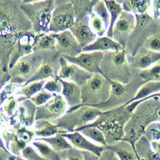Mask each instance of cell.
Here are the masks:
<instances>
[{
  "label": "cell",
  "mask_w": 160,
  "mask_h": 160,
  "mask_svg": "<svg viewBox=\"0 0 160 160\" xmlns=\"http://www.w3.org/2000/svg\"><path fill=\"white\" fill-rule=\"evenodd\" d=\"M52 98H53L52 93H50L43 89L42 91H40L39 93H37L35 96H33L31 99H30V101H31L35 106L40 107V106H42V105L46 104Z\"/></svg>",
  "instance_id": "cell-29"
},
{
  "label": "cell",
  "mask_w": 160,
  "mask_h": 160,
  "mask_svg": "<svg viewBox=\"0 0 160 160\" xmlns=\"http://www.w3.org/2000/svg\"><path fill=\"white\" fill-rule=\"evenodd\" d=\"M108 149L117 155L119 160H139L136 154V149L132 147L130 143L127 142H118L113 144L112 146L108 145Z\"/></svg>",
  "instance_id": "cell-15"
},
{
  "label": "cell",
  "mask_w": 160,
  "mask_h": 160,
  "mask_svg": "<svg viewBox=\"0 0 160 160\" xmlns=\"http://www.w3.org/2000/svg\"><path fill=\"white\" fill-rule=\"evenodd\" d=\"M53 35L56 38V47L64 53L63 56L73 57L81 53L82 47L79 45L70 30L60 33H53Z\"/></svg>",
  "instance_id": "cell-10"
},
{
  "label": "cell",
  "mask_w": 160,
  "mask_h": 160,
  "mask_svg": "<svg viewBox=\"0 0 160 160\" xmlns=\"http://www.w3.org/2000/svg\"><path fill=\"white\" fill-rule=\"evenodd\" d=\"M158 130H160V125H159V127H158Z\"/></svg>",
  "instance_id": "cell-44"
},
{
  "label": "cell",
  "mask_w": 160,
  "mask_h": 160,
  "mask_svg": "<svg viewBox=\"0 0 160 160\" xmlns=\"http://www.w3.org/2000/svg\"><path fill=\"white\" fill-rule=\"evenodd\" d=\"M81 89L82 104L80 106L96 107L97 105L107 102L111 96L110 80L102 74H93L92 77L83 85Z\"/></svg>",
  "instance_id": "cell-1"
},
{
  "label": "cell",
  "mask_w": 160,
  "mask_h": 160,
  "mask_svg": "<svg viewBox=\"0 0 160 160\" xmlns=\"http://www.w3.org/2000/svg\"><path fill=\"white\" fill-rule=\"evenodd\" d=\"M146 50L154 52H160V33H156L147 38L145 42Z\"/></svg>",
  "instance_id": "cell-31"
},
{
  "label": "cell",
  "mask_w": 160,
  "mask_h": 160,
  "mask_svg": "<svg viewBox=\"0 0 160 160\" xmlns=\"http://www.w3.org/2000/svg\"><path fill=\"white\" fill-rule=\"evenodd\" d=\"M34 48L39 50H50L56 48V38L54 37L53 33L42 34L36 40Z\"/></svg>",
  "instance_id": "cell-25"
},
{
  "label": "cell",
  "mask_w": 160,
  "mask_h": 160,
  "mask_svg": "<svg viewBox=\"0 0 160 160\" xmlns=\"http://www.w3.org/2000/svg\"><path fill=\"white\" fill-rule=\"evenodd\" d=\"M54 1L24 2L20 9L29 19L35 32L45 34L48 32L52 14L55 9Z\"/></svg>",
  "instance_id": "cell-2"
},
{
  "label": "cell",
  "mask_w": 160,
  "mask_h": 160,
  "mask_svg": "<svg viewBox=\"0 0 160 160\" xmlns=\"http://www.w3.org/2000/svg\"><path fill=\"white\" fill-rule=\"evenodd\" d=\"M46 81L33 82L29 84H25V86L21 89L22 98L21 99H31L37 93L44 89V85Z\"/></svg>",
  "instance_id": "cell-26"
},
{
  "label": "cell",
  "mask_w": 160,
  "mask_h": 160,
  "mask_svg": "<svg viewBox=\"0 0 160 160\" xmlns=\"http://www.w3.org/2000/svg\"><path fill=\"white\" fill-rule=\"evenodd\" d=\"M105 5H106L107 10L109 12V16H110V25L108 28V35L107 36L111 38V34H112V30L118 18L120 17L124 11L123 5L122 3H119L117 1H104Z\"/></svg>",
  "instance_id": "cell-18"
},
{
  "label": "cell",
  "mask_w": 160,
  "mask_h": 160,
  "mask_svg": "<svg viewBox=\"0 0 160 160\" xmlns=\"http://www.w3.org/2000/svg\"><path fill=\"white\" fill-rule=\"evenodd\" d=\"M98 160H119V158L112 150L106 148L98 157Z\"/></svg>",
  "instance_id": "cell-36"
},
{
  "label": "cell",
  "mask_w": 160,
  "mask_h": 160,
  "mask_svg": "<svg viewBox=\"0 0 160 160\" xmlns=\"http://www.w3.org/2000/svg\"><path fill=\"white\" fill-rule=\"evenodd\" d=\"M123 8L125 9L126 7L127 12L132 11L135 13V15H140V14H145L147 13L148 9L152 5V2L146 1V0H142V1H138V0H132V1H125L122 2Z\"/></svg>",
  "instance_id": "cell-24"
},
{
  "label": "cell",
  "mask_w": 160,
  "mask_h": 160,
  "mask_svg": "<svg viewBox=\"0 0 160 160\" xmlns=\"http://www.w3.org/2000/svg\"><path fill=\"white\" fill-rule=\"evenodd\" d=\"M135 18H136V25H138L140 28H143L151 20V16L148 13L135 15Z\"/></svg>",
  "instance_id": "cell-35"
},
{
  "label": "cell",
  "mask_w": 160,
  "mask_h": 160,
  "mask_svg": "<svg viewBox=\"0 0 160 160\" xmlns=\"http://www.w3.org/2000/svg\"><path fill=\"white\" fill-rule=\"evenodd\" d=\"M145 134L147 135V137L150 140H153V141H160V130H158L157 128L148 127Z\"/></svg>",
  "instance_id": "cell-37"
},
{
  "label": "cell",
  "mask_w": 160,
  "mask_h": 160,
  "mask_svg": "<svg viewBox=\"0 0 160 160\" xmlns=\"http://www.w3.org/2000/svg\"><path fill=\"white\" fill-rule=\"evenodd\" d=\"M32 144H33V146L38 150V153L41 155L45 160H62L61 157L59 156L58 152L55 151L52 147H50L46 142L43 141V140L41 139L34 140Z\"/></svg>",
  "instance_id": "cell-20"
},
{
  "label": "cell",
  "mask_w": 160,
  "mask_h": 160,
  "mask_svg": "<svg viewBox=\"0 0 160 160\" xmlns=\"http://www.w3.org/2000/svg\"><path fill=\"white\" fill-rule=\"evenodd\" d=\"M63 160H64V159H63Z\"/></svg>",
  "instance_id": "cell-45"
},
{
  "label": "cell",
  "mask_w": 160,
  "mask_h": 160,
  "mask_svg": "<svg viewBox=\"0 0 160 160\" xmlns=\"http://www.w3.org/2000/svg\"><path fill=\"white\" fill-rule=\"evenodd\" d=\"M92 75L93 74L88 73L77 65L68 62L64 57L60 58V69L57 76L59 79L74 82L82 87L92 77Z\"/></svg>",
  "instance_id": "cell-6"
},
{
  "label": "cell",
  "mask_w": 160,
  "mask_h": 160,
  "mask_svg": "<svg viewBox=\"0 0 160 160\" xmlns=\"http://www.w3.org/2000/svg\"><path fill=\"white\" fill-rule=\"evenodd\" d=\"M110 80V84H111V96L113 98H120L123 97V95L127 91V85L123 84L120 81H116V80Z\"/></svg>",
  "instance_id": "cell-28"
},
{
  "label": "cell",
  "mask_w": 160,
  "mask_h": 160,
  "mask_svg": "<svg viewBox=\"0 0 160 160\" xmlns=\"http://www.w3.org/2000/svg\"><path fill=\"white\" fill-rule=\"evenodd\" d=\"M34 135H35L34 131H30V130H28L27 128H25V127H22V128L18 129L17 132H16L17 138L19 140H21V141L24 142V143L30 141V140L33 138Z\"/></svg>",
  "instance_id": "cell-34"
},
{
  "label": "cell",
  "mask_w": 160,
  "mask_h": 160,
  "mask_svg": "<svg viewBox=\"0 0 160 160\" xmlns=\"http://www.w3.org/2000/svg\"><path fill=\"white\" fill-rule=\"evenodd\" d=\"M41 58L35 55H26L18 60L15 66L11 69L12 74L16 77H21L22 79H30L36 73L41 66ZM27 80V81H28Z\"/></svg>",
  "instance_id": "cell-8"
},
{
  "label": "cell",
  "mask_w": 160,
  "mask_h": 160,
  "mask_svg": "<svg viewBox=\"0 0 160 160\" xmlns=\"http://www.w3.org/2000/svg\"><path fill=\"white\" fill-rule=\"evenodd\" d=\"M140 78L145 83L150 81H160V61L154 64L152 67L142 70L140 72Z\"/></svg>",
  "instance_id": "cell-27"
},
{
  "label": "cell",
  "mask_w": 160,
  "mask_h": 160,
  "mask_svg": "<svg viewBox=\"0 0 160 160\" xmlns=\"http://www.w3.org/2000/svg\"><path fill=\"white\" fill-rule=\"evenodd\" d=\"M89 26L97 36L103 37L105 32L107 31V27L109 28V23L105 21L102 17H100L98 14L92 12L89 18Z\"/></svg>",
  "instance_id": "cell-22"
},
{
  "label": "cell",
  "mask_w": 160,
  "mask_h": 160,
  "mask_svg": "<svg viewBox=\"0 0 160 160\" xmlns=\"http://www.w3.org/2000/svg\"><path fill=\"white\" fill-rule=\"evenodd\" d=\"M135 24H136V18L134 15H132L130 12L123 11L114 25L111 38L124 47L128 36L135 27Z\"/></svg>",
  "instance_id": "cell-7"
},
{
  "label": "cell",
  "mask_w": 160,
  "mask_h": 160,
  "mask_svg": "<svg viewBox=\"0 0 160 160\" xmlns=\"http://www.w3.org/2000/svg\"><path fill=\"white\" fill-rule=\"evenodd\" d=\"M75 131L81 132L84 135V136H86L88 139H90V140H92V141L98 143L100 146H103V147H106V148L108 146L104 133L98 127L86 125V126H83V127H80V128L76 129Z\"/></svg>",
  "instance_id": "cell-17"
},
{
  "label": "cell",
  "mask_w": 160,
  "mask_h": 160,
  "mask_svg": "<svg viewBox=\"0 0 160 160\" xmlns=\"http://www.w3.org/2000/svg\"><path fill=\"white\" fill-rule=\"evenodd\" d=\"M160 92V81H150L144 83L141 87L139 88L138 92L135 94V96L127 101L126 104L122 105V106H127V105L137 102V101H145V100H148L150 97H152L153 95L157 94Z\"/></svg>",
  "instance_id": "cell-14"
},
{
  "label": "cell",
  "mask_w": 160,
  "mask_h": 160,
  "mask_svg": "<svg viewBox=\"0 0 160 160\" xmlns=\"http://www.w3.org/2000/svg\"><path fill=\"white\" fill-rule=\"evenodd\" d=\"M152 97H155V98H157V99H160V92L157 93V94H155V95H153ZM150 98H151V97H150Z\"/></svg>",
  "instance_id": "cell-42"
},
{
  "label": "cell",
  "mask_w": 160,
  "mask_h": 160,
  "mask_svg": "<svg viewBox=\"0 0 160 160\" xmlns=\"http://www.w3.org/2000/svg\"><path fill=\"white\" fill-rule=\"evenodd\" d=\"M41 124V128L36 130L35 135L40 138H48V137H52L54 135L57 134H64L67 133L66 129H63L62 127H59L58 125H54L52 123H50L49 121H40Z\"/></svg>",
  "instance_id": "cell-19"
},
{
  "label": "cell",
  "mask_w": 160,
  "mask_h": 160,
  "mask_svg": "<svg viewBox=\"0 0 160 160\" xmlns=\"http://www.w3.org/2000/svg\"><path fill=\"white\" fill-rule=\"evenodd\" d=\"M124 47L121 44L115 41L114 39L108 36L98 37L93 43L82 49V52H117L123 50Z\"/></svg>",
  "instance_id": "cell-13"
},
{
  "label": "cell",
  "mask_w": 160,
  "mask_h": 160,
  "mask_svg": "<svg viewBox=\"0 0 160 160\" xmlns=\"http://www.w3.org/2000/svg\"><path fill=\"white\" fill-rule=\"evenodd\" d=\"M152 146L154 148V152H156L157 154L160 155V142H152Z\"/></svg>",
  "instance_id": "cell-41"
},
{
  "label": "cell",
  "mask_w": 160,
  "mask_h": 160,
  "mask_svg": "<svg viewBox=\"0 0 160 160\" xmlns=\"http://www.w3.org/2000/svg\"><path fill=\"white\" fill-rule=\"evenodd\" d=\"M88 24L84 19L76 20L75 24L70 29V32L77 40V42L82 47V49L93 43L97 39V35L92 31V29L90 28Z\"/></svg>",
  "instance_id": "cell-11"
},
{
  "label": "cell",
  "mask_w": 160,
  "mask_h": 160,
  "mask_svg": "<svg viewBox=\"0 0 160 160\" xmlns=\"http://www.w3.org/2000/svg\"><path fill=\"white\" fill-rule=\"evenodd\" d=\"M76 22L74 6L71 2H65L56 6L53 11L48 32L60 33L70 30Z\"/></svg>",
  "instance_id": "cell-3"
},
{
  "label": "cell",
  "mask_w": 160,
  "mask_h": 160,
  "mask_svg": "<svg viewBox=\"0 0 160 160\" xmlns=\"http://www.w3.org/2000/svg\"><path fill=\"white\" fill-rule=\"evenodd\" d=\"M44 142H46L50 147H52L56 152L65 151V150L72 149V145L68 140L63 136V134H57L52 137L42 138Z\"/></svg>",
  "instance_id": "cell-21"
},
{
  "label": "cell",
  "mask_w": 160,
  "mask_h": 160,
  "mask_svg": "<svg viewBox=\"0 0 160 160\" xmlns=\"http://www.w3.org/2000/svg\"><path fill=\"white\" fill-rule=\"evenodd\" d=\"M67 160H85L82 153L80 152H72L71 154L68 155Z\"/></svg>",
  "instance_id": "cell-40"
},
{
  "label": "cell",
  "mask_w": 160,
  "mask_h": 160,
  "mask_svg": "<svg viewBox=\"0 0 160 160\" xmlns=\"http://www.w3.org/2000/svg\"><path fill=\"white\" fill-rule=\"evenodd\" d=\"M22 156L26 160H45L41 155L31 146H26L22 150Z\"/></svg>",
  "instance_id": "cell-33"
},
{
  "label": "cell",
  "mask_w": 160,
  "mask_h": 160,
  "mask_svg": "<svg viewBox=\"0 0 160 160\" xmlns=\"http://www.w3.org/2000/svg\"><path fill=\"white\" fill-rule=\"evenodd\" d=\"M16 160H26V159L21 158V157H16Z\"/></svg>",
  "instance_id": "cell-43"
},
{
  "label": "cell",
  "mask_w": 160,
  "mask_h": 160,
  "mask_svg": "<svg viewBox=\"0 0 160 160\" xmlns=\"http://www.w3.org/2000/svg\"><path fill=\"white\" fill-rule=\"evenodd\" d=\"M55 77V71L53 67L49 63H43L40 68L36 71L33 76L30 78L25 84L33 83V82H39V81H45L44 79H49Z\"/></svg>",
  "instance_id": "cell-23"
},
{
  "label": "cell",
  "mask_w": 160,
  "mask_h": 160,
  "mask_svg": "<svg viewBox=\"0 0 160 160\" xmlns=\"http://www.w3.org/2000/svg\"><path fill=\"white\" fill-rule=\"evenodd\" d=\"M68 62L77 65L78 67L87 71L90 74H102L106 76L101 68L102 60L104 59V53L103 52H81L76 56H63ZM107 77V76H106Z\"/></svg>",
  "instance_id": "cell-4"
},
{
  "label": "cell",
  "mask_w": 160,
  "mask_h": 160,
  "mask_svg": "<svg viewBox=\"0 0 160 160\" xmlns=\"http://www.w3.org/2000/svg\"><path fill=\"white\" fill-rule=\"evenodd\" d=\"M44 90L50 92V93H56L60 94L62 92V82L61 79H59L58 77L48 80V81L45 82L44 85Z\"/></svg>",
  "instance_id": "cell-30"
},
{
  "label": "cell",
  "mask_w": 160,
  "mask_h": 160,
  "mask_svg": "<svg viewBox=\"0 0 160 160\" xmlns=\"http://www.w3.org/2000/svg\"><path fill=\"white\" fill-rule=\"evenodd\" d=\"M111 61L114 67L120 68L122 67L123 65L126 62V55H125L124 49L121 51H117V52H113L112 53V57H111Z\"/></svg>",
  "instance_id": "cell-32"
},
{
  "label": "cell",
  "mask_w": 160,
  "mask_h": 160,
  "mask_svg": "<svg viewBox=\"0 0 160 160\" xmlns=\"http://www.w3.org/2000/svg\"><path fill=\"white\" fill-rule=\"evenodd\" d=\"M63 136L69 140L71 143L72 147L76 148L78 150H83V151H88L90 153L94 154L95 156L99 157L101 153L104 151L106 147L96 145L93 142H91L88 138H86L84 135L79 131H73V132H67L64 133Z\"/></svg>",
  "instance_id": "cell-9"
},
{
  "label": "cell",
  "mask_w": 160,
  "mask_h": 160,
  "mask_svg": "<svg viewBox=\"0 0 160 160\" xmlns=\"http://www.w3.org/2000/svg\"><path fill=\"white\" fill-rule=\"evenodd\" d=\"M62 82V92L61 95L65 99L66 103L72 108L79 107L82 104V89L78 84L67 81V80H61Z\"/></svg>",
  "instance_id": "cell-12"
},
{
  "label": "cell",
  "mask_w": 160,
  "mask_h": 160,
  "mask_svg": "<svg viewBox=\"0 0 160 160\" xmlns=\"http://www.w3.org/2000/svg\"><path fill=\"white\" fill-rule=\"evenodd\" d=\"M152 9H153V18L159 19L160 18V0L152 2Z\"/></svg>",
  "instance_id": "cell-39"
},
{
  "label": "cell",
  "mask_w": 160,
  "mask_h": 160,
  "mask_svg": "<svg viewBox=\"0 0 160 160\" xmlns=\"http://www.w3.org/2000/svg\"><path fill=\"white\" fill-rule=\"evenodd\" d=\"M160 61V52H154L146 50V51L139 53L135 57L134 65L135 67L140 69H148L151 67L152 64H156Z\"/></svg>",
  "instance_id": "cell-16"
},
{
  "label": "cell",
  "mask_w": 160,
  "mask_h": 160,
  "mask_svg": "<svg viewBox=\"0 0 160 160\" xmlns=\"http://www.w3.org/2000/svg\"><path fill=\"white\" fill-rule=\"evenodd\" d=\"M67 106L68 104L62 97V95L56 94L46 104L37 108L36 112H35L36 113L35 120H37V121H49V120L57 119L66 112Z\"/></svg>",
  "instance_id": "cell-5"
},
{
  "label": "cell",
  "mask_w": 160,
  "mask_h": 160,
  "mask_svg": "<svg viewBox=\"0 0 160 160\" xmlns=\"http://www.w3.org/2000/svg\"><path fill=\"white\" fill-rule=\"evenodd\" d=\"M16 106H17L16 100H15L13 97H10L7 100V103L4 105V110L6 111V113L8 115H11L14 112V110H15V108H16Z\"/></svg>",
  "instance_id": "cell-38"
}]
</instances>
